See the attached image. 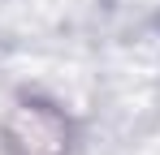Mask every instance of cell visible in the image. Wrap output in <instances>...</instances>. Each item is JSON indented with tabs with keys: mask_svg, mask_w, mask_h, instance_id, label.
I'll return each mask as SVG.
<instances>
[{
	"mask_svg": "<svg viewBox=\"0 0 160 155\" xmlns=\"http://www.w3.org/2000/svg\"><path fill=\"white\" fill-rule=\"evenodd\" d=\"M18 125H26V147L30 155H61L65 147V125H61V116L48 112V108H39V103H26L22 112H18Z\"/></svg>",
	"mask_w": 160,
	"mask_h": 155,
	"instance_id": "6da1fadb",
	"label": "cell"
}]
</instances>
